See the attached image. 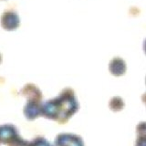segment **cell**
<instances>
[{
    "instance_id": "cell-1",
    "label": "cell",
    "mask_w": 146,
    "mask_h": 146,
    "mask_svg": "<svg viewBox=\"0 0 146 146\" xmlns=\"http://www.w3.org/2000/svg\"><path fill=\"white\" fill-rule=\"evenodd\" d=\"M20 24L18 15L13 10L5 11L1 16V26L7 30H14Z\"/></svg>"
},
{
    "instance_id": "cell-2",
    "label": "cell",
    "mask_w": 146,
    "mask_h": 146,
    "mask_svg": "<svg viewBox=\"0 0 146 146\" xmlns=\"http://www.w3.org/2000/svg\"><path fill=\"white\" fill-rule=\"evenodd\" d=\"M125 70H126L125 63L120 58H116L112 59L111 64H110V70L111 71L112 74L116 76L122 75L125 72Z\"/></svg>"
},
{
    "instance_id": "cell-3",
    "label": "cell",
    "mask_w": 146,
    "mask_h": 146,
    "mask_svg": "<svg viewBox=\"0 0 146 146\" xmlns=\"http://www.w3.org/2000/svg\"><path fill=\"white\" fill-rule=\"evenodd\" d=\"M144 50H145V53H146V40H145V43H144Z\"/></svg>"
}]
</instances>
